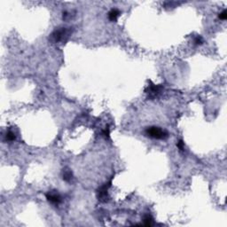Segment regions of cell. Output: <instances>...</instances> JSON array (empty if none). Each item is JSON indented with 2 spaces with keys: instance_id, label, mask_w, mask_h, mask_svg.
Here are the masks:
<instances>
[{
  "instance_id": "obj_10",
  "label": "cell",
  "mask_w": 227,
  "mask_h": 227,
  "mask_svg": "<svg viewBox=\"0 0 227 227\" xmlns=\"http://www.w3.org/2000/svg\"><path fill=\"white\" fill-rule=\"evenodd\" d=\"M193 44H194V46H200V45H202V44H203V39H202V37L200 36H195L194 39H193Z\"/></svg>"
},
{
  "instance_id": "obj_5",
  "label": "cell",
  "mask_w": 227,
  "mask_h": 227,
  "mask_svg": "<svg viewBox=\"0 0 227 227\" xmlns=\"http://www.w3.org/2000/svg\"><path fill=\"white\" fill-rule=\"evenodd\" d=\"M46 197L47 200L53 205H59L62 200V198L58 191H49L46 194Z\"/></svg>"
},
{
  "instance_id": "obj_6",
  "label": "cell",
  "mask_w": 227,
  "mask_h": 227,
  "mask_svg": "<svg viewBox=\"0 0 227 227\" xmlns=\"http://www.w3.org/2000/svg\"><path fill=\"white\" fill-rule=\"evenodd\" d=\"M121 15V12L118 9H112L108 13V19L110 21H116L118 17Z\"/></svg>"
},
{
  "instance_id": "obj_3",
  "label": "cell",
  "mask_w": 227,
  "mask_h": 227,
  "mask_svg": "<svg viewBox=\"0 0 227 227\" xmlns=\"http://www.w3.org/2000/svg\"><path fill=\"white\" fill-rule=\"evenodd\" d=\"M163 90V86L161 84H155L152 82H150V84L147 86L145 92L148 95V99L154 100L155 99Z\"/></svg>"
},
{
  "instance_id": "obj_11",
  "label": "cell",
  "mask_w": 227,
  "mask_h": 227,
  "mask_svg": "<svg viewBox=\"0 0 227 227\" xmlns=\"http://www.w3.org/2000/svg\"><path fill=\"white\" fill-rule=\"evenodd\" d=\"M218 18L220 19V20H226L227 18V12L226 10H224L222 13H219V15H218Z\"/></svg>"
},
{
  "instance_id": "obj_12",
  "label": "cell",
  "mask_w": 227,
  "mask_h": 227,
  "mask_svg": "<svg viewBox=\"0 0 227 227\" xmlns=\"http://www.w3.org/2000/svg\"><path fill=\"white\" fill-rule=\"evenodd\" d=\"M177 146H178V148L179 149V151H184V149H185V142L180 139L178 142V144H177Z\"/></svg>"
},
{
  "instance_id": "obj_13",
  "label": "cell",
  "mask_w": 227,
  "mask_h": 227,
  "mask_svg": "<svg viewBox=\"0 0 227 227\" xmlns=\"http://www.w3.org/2000/svg\"><path fill=\"white\" fill-rule=\"evenodd\" d=\"M102 133H103V135L106 137H109V128H108V126H107V127H106V129H105V130H103V132H102Z\"/></svg>"
},
{
  "instance_id": "obj_7",
  "label": "cell",
  "mask_w": 227,
  "mask_h": 227,
  "mask_svg": "<svg viewBox=\"0 0 227 227\" xmlns=\"http://www.w3.org/2000/svg\"><path fill=\"white\" fill-rule=\"evenodd\" d=\"M62 178L64 181L70 182L73 178V173L69 169H65L62 171Z\"/></svg>"
},
{
  "instance_id": "obj_2",
  "label": "cell",
  "mask_w": 227,
  "mask_h": 227,
  "mask_svg": "<svg viewBox=\"0 0 227 227\" xmlns=\"http://www.w3.org/2000/svg\"><path fill=\"white\" fill-rule=\"evenodd\" d=\"M145 136L155 138V139H166L169 136L166 130L159 127H155V126L146 128L145 130Z\"/></svg>"
},
{
  "instance_id": "obj_4",
  "label": "cell",
  "mask_w": 227,
  "mask_h": 227,
  "mask_svg": "<svg viewBox=\"0 0 227 227\" xmlns=\"http://www.w3.org/2000/svg\"><path fill=\"white\" fill-rule=\"evenodd\" d=\"M112 181H109L108 183L103 185L102 186H100V188L97 190V197L98 200L101 201V202H107L108 199V188L111 186Z\"/></svg>"
},
{
  "instance_id": "obj_1",
  "label": "cell",
  "mask_w": 227,
  "mask_h": 227,
  "mask_svg": "<svg viewBox=\"0 0 227 227\" xmlns=\"http://www.w3.org/2000/svg\"><path fill=\"white\" fill-rule=\"evenodd\" d=\"M72 27H56L49 36V40L53 44H59V43L64 44L68 40V38L72 35Z\"/></svg>"
},
{
  "instance_id": "obj_8",
  "label": "cell",
  "mask_w": 227,
  "mask_h": 227,
  "mask_svg": "<svg viewBox=\"0 0 227 227\" xmlns=\"http://www.w3.org/2000/svg\"><path fill=\"white\" fill-rule=\"evenodd\" d=\"M143 220H144V225L150 226V225H153V220H154V219L152 218V216L149 215V214L145 215V216H144V218H143Z\"/></svg>"
},
{
  "instance_id": "obj_9",
  "label": "cell",
  "mask_w": 227,
  "mask_h": 227,
  "mask_svg": "<svg viewBox=\"0 0 227 227\" xmlns=\"http://www.w3.org/2000/svg\"><path fill=\"white\" fill-rule=\"evenodd\" d=\"M15 138H16L15 133L13 130H8L6 132V134H5V139H6V141L12 142V141H14Z\"/></svg>"
}]
</instances>
